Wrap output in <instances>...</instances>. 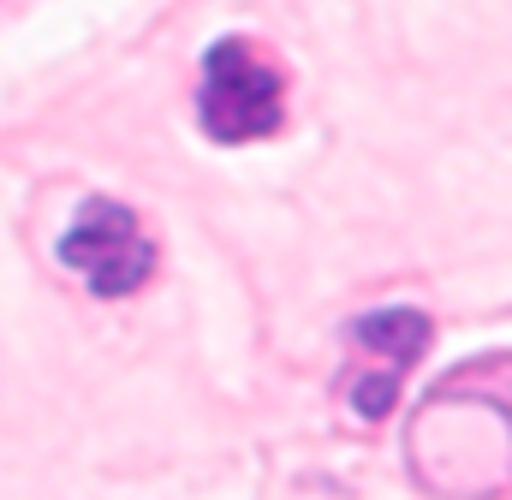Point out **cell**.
Instances as JSON below:
<instances>
[{
	"label": "cell",
	"instance_id": "cell-1",
	"mask_svg": "<svg viewBox=\"0 0 512 500\" xmlns=\"http://www.w3.org/2000/svg\"><path fill=\"white\" fill-rule=\"evenodd\" d=\"M286 114V84L280 72L256 54L245 36H227L203 60V90H197V120L215 143H251L268 137Z\"/></svg>",
	"mask_w": 512,
	"mask_h": 500
},
{
	"label": "cell",
	"instance_id": "cell-2",
	"mask_svg": "<svg viewBox=\"0 0 512 500\" xmlns=\"http://www.w3.org/2000/svg\"><path fill=\"white\" fill-rule=\"evenodd\" d=\"M60 262L96 292V298H120V292H137L155 268V245L143 233V221L108 203V197H90L78 209V221L66 227L60 239Z\"/></svg>",
	"mask_w": 512,
	"mask_h": 500
},
{
	"label": "cell",
	"instance_id": "cell-3",
	"mask_svg": "<svg viewBox=\"0 0 512 500\" xmlns=\"http://www.w3.org/2000/svg\"><path fill=\"white\" fill-rule=\"evenodd\" d=\"M352 340L382 358V364L358 370V387H352L358 417L376 423V417H387V405H393V393H399L405 364L423 358V346H429V316H423V310H376V316L352 322Z\"/></svg>",
	"mask_w": 512,
	"mask_h": 500
}]
</instances>
